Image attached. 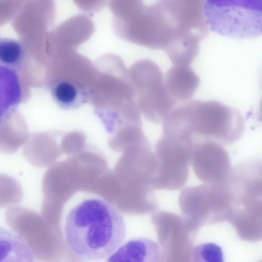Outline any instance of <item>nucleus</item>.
Returning a JSON list of instances; mask_svg holds the SVG:
<instances>
[{
    "instance_id": "nucleus-10",
    "label": "nucleus",
    "mask_w": 262,
    "mask_h": 262,
    "mask_svg": "<svg viewBox=\"0 0 262 262\" xmlns=\"http://www.w3.org/2000/svg\"><path fill=\"white\" fill-rule=\"evenodd\" d=\"M51 96L61 108L67 110L77 109L88 100L86 88L76 81L65 78L54 79L50 86Z\"/></svg>"
},
{
    "instance_id": "nucleus-3",
    "label": "nucleus",
    "mask_w": 262,
    "mask_h": 262,
    "mask_svg": "<svg viewBox=\"0 0 262 262\" xmlns=\"http://www.w3.org/2000/svg\"><path fill=\"white\" fill-rule=\"evenodd\" d=\"M192 138L232 144L242 137L245 123L236 108L215 100H193L179 107Z\"/></svg>"
},
{
    "instance_id": "nucleus-11",
    "label": "nucleus",
    "mask_w": 262,
    "mask_h": 262,
    "mask_svg": "<svg viewBox=\"0 0 262 262\" xmlns=\"http://www.w3.org/2000/svg\"><path fill=\"white\" fill-rule=\"evenodd\" d=\"M229 222L241 239L252 243L262 240V216L238 208L234 210Z\"/></svg>"
},
{
    "instance_id": "nucleus-6",
    "label": "nucleus",
    "mask_w": 262,
    "mask_h": 262,
    "mask_svg": "<svg viewBox=\"0 0 262 262\" xmlns=\"http://www.w3.org/2000/svg\"><path fill=\"white\" fill-rule=\"evenodd\" d=\"M242 208L262 216V166L258 161L244 162L232 169L227 181Z\"/></svg>"
},
{
    "instance_id": "nucleus-7",
    "label": "nucleus",
    "mask_w": 262,
    "mask_h": 262,
    "mask_svg": "<svg viewBox=\"0 0 262 262\" xmlns=\"http://www.w3.org/2000/svg\"><path fill=\"white\" fill-rule=\"evenodd\" d=\"M205 0H168V11L174 37L203 40L209 28L204 14Z\"/></svg>"
},
{
    "instance_id": "nucleus-2",
    "label": "nucleus",
    "mask_w": 262,
    "mask_h": 262,
    "mask_svg": "<svg viewBox=\"0 0 262 262\" xmlns=\"http://www.w3.org/2000/svg\"><path fill=\"white\" fill-rule=\"evenodd\" d=\"M113 27L124 40L165 50L173 34L168 0H137L126 15L113 19Z\"/></svg>"
},
{
    "instance_id": "nucleus-12",
    "label": "nucleus",
    "mask_w": 262,
    "mask_h": 262,
    "mask_svg": "<svg viewBox=\"0 0 262 262\" xmlns=\"http://www.w3.org/2000/svg\"><path fill=\"white\" fill-rule=\"evenodd\" d=\"M26 49L20 40L4 38L0 40V64L1 67L13 72L22 68L26 56Z\"/></svg>"
},
{
    "instance_id": "nucleus-4",
    "label": "nucleus",
    "mask_w": 262,
    "mask_h": 262,
    "mask_svg": "<svg viewBox=\"0 0 262 262\" xmlns=\"http://www.w3.org/2000/svg\"><path fill=\"white\" fill-rule=\"evenodd\" d=\"M204 14L209 30L221 35L262 36V0H205Z\"/></svg>"
},
{
    "instance_id": "nucleus-5",
    "label": "nucleus",
    "mask_w": 262,
    "mask_h": 262,
    "mask_svg": "<svg viewBox=\"0 0 262 262\" xmlns=\"http://www.w3.org/2000/svg\"><path fill=\"white\" fill-rule=\"evenodd\" d=\"M128 72L139 111L148 121L162 122L177 102L167 90L161 69L150 60L142 59L132 64Z\"/></svg>"
},
{
    "instance_id": "nucleus-14",
    "label": "nucleus",
    "mask_w": 262,
    "mask_h": 262,
    "mask_svg": "<svg viewBox=\"0 0 262 262\" xmlns=\"http://www.w3.org/2000/svg\"><path fill=\"white\" fill-rule=\"evenodd\" d=\"M261 80H260L261 81V84H262V72H261ZM257 117H258V120L262 123V99L261 100V101H260V103L259 104V110H258V114H257Z\"/></svg>"
},
{
    "instance_id": "nucleus-9",
    "label": "nucleus",
    "mask_w": 262,
    "mask_h": 262,
    "mask_svg": "<svg viewBox=\"0 0 262 262\" xmlns=\"http://www.w3.org/2000/svg\"><path fill=\"white\" fill-rule=\"evenodd\" d=\"M165 84L170 96L177 102L190 99L200 80L190 66L174 65L167 72Z\"/></svg>"
},
{
    "instance_id": "nucleus-13",
    "label": "nucleus",
    "mask_w": 262,
    "mask_h": 262,
    "mask_svg": "<svg viewBox=\"0 0 262 262\" xmlns=\"http://www.w3.org/2000/svg\"><path fill=\"white\" fill-rule=\"evenodd\" d=\"M193 261H223L222 248L212 243H202L194 246L191 252Z\"/></svg>"
},
{
    "instance_id": "nucleus-8",
    "label": "nucleus",
    "mask_w": 262,
    "mask_h": 262,
    "mask_svg": "<svg viewBox=\"0 0 262 262\" xmlns=\"http://www.w3.org/2000/svg\"><path fill=\"white\" fill-rule=\"evenodd\" d=\"M161 256L160 247L156 242L147 237H138L121 244L107 261L156 262Z\"/></svg>"
},
{
    "instance_id": "nucleus-1",
    "label": "nucleus",
    "mask_w": 262,
    "mask_h": 262,
    "mask_svg": "<svg viewBox=\"0 0 262 262\" xmlns=\"http://www.w3.org/2000/svg\"><path fill=\"white\" fill-rule=\"evenodd\" d=\"M126 234L118 209L99 197L84 199L68 212L64 234L67 245L84 260L108 258L122 244Z\"/></svg>"
}]
</instances>
